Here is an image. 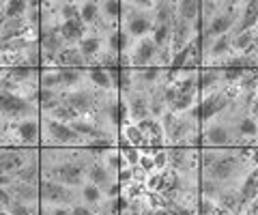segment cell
<instances>
[{
    "mask_svg": "<svg viewBox=\"0 0 258 215\" xmlns=\"http://www.w3.org/2000/svg\"><path fill=\"white\" fill-rule=\"evenodd\" d=\"M203 145L209 149H228L230 145L237 147V136L228 116L220 114L203 123Z\"/></svg>",
    "mask_w": 258,
    "mask_h": 215,
    "instance_id": "cell-1",
    "label": "cell"
},
{
    "mask_svg": "<svg viewBox=\"0 0 258 215\" xmlns=\"http://www.w3.org/2000/svg\"><path fill=\"white\" fill-rule=\"evenodd\" d=\"M39 116V108L35 103H30L24 95L20 93H9V91H0V118L7 121H22V118Z\"/></svg>",
    "mask_w": 258,
    "mask_h": 215,
    "instance_id": "cell-2",
    "label": "cell"
},
{
    "mask_svg": "<svg viewBox=\"0 0 258 215\" xmlns=\"http://www.w3.org/2000/svg\"><path fill=\"white\" fill-rule=\"evenodd\" d=\"M43 136L47 145H56V147H76V145H84L86 140L67 123L54 121L50 116H43Z\"/></svg>",
    "mask_w": 258,
    "mask_h": 215,
    "instance_id": "cell-3",
    "label": "cell"
},
{
    "mask_svg": "<svg viewBox=\"0 0 258 215\" xmlns=\"http://www.w3.org/2000/svg\"><path fill=\"white\" fill-rule=\"evenodd\" d=\"M39 189H41V200L43 206H69V204H76V189L74 187H67L58 181H52V179H43L39 183Z\"/></svg>",
    "mask_w": 258,
    "mask_h": 215,
    "instance_id": "cell-4",
    "label": "cell"
},
{
    "mask_svg": "<svg viewBox=\"0 0 258 215\" xmlns=\"http://www.w3.org/2000/svg\"><path fill=\"white\" fill-rule=\"evenodd\" d=\"M62 101L82 116V114H88V112H93L95 110L97 93L91 91V89H86V86H82V89H76V91H64L62 93Z\"/></svg>",
    "mask_w": 258,
    "mask_h": 215,
    "instance_id": "cell-5",
    "label": "cell"
},
{
    "mask_svg": "<svg viewBox=\"0 0 258 215\" xmlns=\"http://www.w3.org/2000/svg\"><path fill=\"white\" fill-rule=\"evenodd\" d=\"M118 74L116 69H108V67H88V84L95 86V91H103L110 93L114 86H118Z\"/></svg>",
    "mask_w": 258,
    "mask_h": 215,
    "instance_id": "cell-6",
    "label": "cell"
},
{
    "mask_svg": "<svg viewBox=\"0 0 258 215\" xmlns=\"http://www.w3.org/2000/svg\"><path fill=\"white\" fill-rule=\"evenodd\" d=\"M15 138L20 145H37L41 138V125H39V116L22 118L15 123Z\"/></svg>",
    "mask_w": 258,
    "mask_h": 215,
    "instance_id": "cell-7",
    "label": "cell"
},
{
    "mask_svg": "<svg viewBox=\"0 0 258 215\" xmlns=\"http://www.w3.org/2000/svg\"><path fill=\"white\" fill-rule=\"evenodd\" d=\"M43 30H41V52L43 54H52V56H58V52L62 50L64 43L62 37L58 33V24H43Z\"/></svg>",
    "mask_w": 258,
    "mask_h": 215,
    "instance_id": "cell-8",
    "label": "cell"
},
{
    "mask_svg": "<svg viewBox=\"0 0 258 215\" xmlns=\"http://www.w3.org/2000/svg\"><path fill=\"white\" fill-rule=\"evenodd\" d=\"M56 69H58L62 89L76 91V89H82L84 84H88V80H86L88 69H82V67H56Z\"/></svg>",
    "mask_w": 258,
    "mask_h": 215,
    "instance_id": "cell-9",
    "label": "cell"
},
{
    "mask_svg": "<svg viewBox=\"0 0 258 215\" xmlns=\"http://www.w3.org/2000/svg\"><path fill=\"white\" fill-rule=\"evenodd\" d=\"M78 47H80V52H82V56L86 58L88 67H91V60L101 56L103 47H106V37L97 35L95 30H93V33H86L84 35V39L78 43Z\"/></svg>",
    "mask_w": 258,
    "mask_h": 215,
    "instance_id": "cell-10",
    "label": "cell"
},
{
    "mask_svg": "<svg viewBox=\"0 0 258 215\" xmlns=\"http://www.w3.org/2000/svg\"><path fill=\"white\" fill-rule=\"evenodd\" d=\"M86 26L82 20H69V22H60L58 24V33L62 37V41L67 45H74V43H80L86 35Z\"/></svg>",
    "mask_w": 258,
    "mask_h": 215,
    "instance_id": "cell-11",
    "label": "cell"
},
{
    "mask_svg": "<svg viewBox=\"0 0 258 215\" xmlns=\"http://www.w3.org/2000/svg\"><path fill=\"white\" fill-rule=\"evenodd\" d=\"M56 67H82V69H88V62L82 56V52H80L78 45H64L62 50L58 52V56H56Z\"/></svg>",
    "mask_w": 258,
    "mask_h": 215,
    "instance_id": "cell-12",
    "label": "cell"
},
{
    "mask_svg": "<svg viewBox=\"0 0 258 215\" xmlns=\"http://www.w3.org/2000/svg\"><path fill=\"white\" fill-rule=\"evenodd\" d=\"M86 181L93 183V185H97V187H101L103 192H106L112 183H116V181H112V172H110L108 166H101L97 162L86 168Z\"/></svg>",
    "mask_w": 258,
    "mask_h": 215,
    "instance_id": "cell-13",
    "label": "cell"
},
{
    "mask_svg": "<svg viewBox=\"0 0 258 215\" xmlns=\"http://www.w3.org/2000/svg\"><path fill=\"white\" fill-rule=\"evenodd\" d=\"M203 18V3L200 0H181L176 3V20L194 24Z\"/></svg>",
    "mask_w": 258,
    "mask_h": 215,
    "instance_id": "cell-14",
    "label": "cell"
},
{
    "mask_svg": "<svg viewBox=\"0 0 258 215\" xmlns=\"http://www.w3.org/2000/svg\"><path fill=\"white\" fill-rule=\"evenodd\" d=\"M13 200L24 202V204H39V185H28V183H18L15 181L9 187Z\"/></svg>",
    "mask_w": 258,
    "mask_h": 215,
    "instance_id": "cell-15",
    "label": "cell"
},
{
    "mask_svg": "<svg viewBox=\"0 0 258 215\" xmlns=\"http://www.w3.org/2000/svg\"><path fill=\"white\" fill-rule=\"evenodd\" d=\"M80 198H82V202L93 206V209H99V206L106 204V192H103L101 187L93 185V183H84L82 187H80Z\"/></svg>",
    "mask_w": 258,
    "mask_h": 215,
    "instance_id": "cell-16",
    "label": "cell"
},
{
    "mask_svg": "<svg viewBox=\"0 0 258 215\" xmlns=\"http://www.w3.org/2000/svg\"><path fill=\"white\" fill-rule=\"evenodd\" d=\"M80 20L84 22L86 28H91L93 24L99 22L101 20V7H99V3H93V0L80 3Z\"/></svg>",
    "mask_w": 258,
    "mask_h": 215,
    "instance_id": "cell-17",
    "label": "cell"
},
{
    "mask_svg": "<svg viewBox=\"0 0 258 215\" xmlns=\"http://www.w3.org/2000/svg\"><path fill=\"white\" fill-rule=\"evenodd\" d=\"M39 177H41V168H39L37 162H30L26 164L24 168H20L18 172L13 174V179L18 183H28V185H39Z\"/></svg>",
    "mask_w": 258,
    "mask_h": 215,
    "instance_id": "cell-18",
    "label": "cell"
},
{
    "mask_svg": "<svg viewBox=\"0 0 258 215\" xmlns=\"http://www.w3.org/2000/svg\"><path fill=\"white\" fill-rule=\"evenodd\" d=\"M129 145L136 147V149H140V147H149V138H147V133H144L138 125H123V133H120Z\"/></svg>",
    "mask_w": 258,
    "mask_h": 215,
    "instance_id": "cell-19",
    "label": "cell"
},
{
    "mask_svg": "<svg viewBox=\"0 0 258 215\" xmlns=\"http://www.w3.org/2000/svg\"><path fill=\"white\" fill-rule=\"evenodd\" d=\"M39 89H50V91H60L62 84H60V76H58V69L50 67L39 74Z\"/></svg>",
    "mask_w": 258,
    "mask_h": 215,
    "instance_id": "cell-20",
    "label": "cell"
},
{
    "mask_svg": "<svg viewBox=\"0 0 258 215\" xmlns=\"http://www.w3.org/2000/svg\"><path fill=\"white\" fill-rule=\"evenodd\" d=\"M28 9H30V3H24V0H9V3L5 5V20L26 18Z\"/></svg>",
    "mask_w": 258,
    "mask_h": 215,
    "instance_id": "cell-21",
    "label": "cell"
},
{
    "mask_svg": "<svg viewBox=\"0 0 258 215\" xmlns=\"http://www.w3.org/2000/svg\"><path fill=\"white\" fill-rule=\"evenodd\" d=\"M101 7V15L106 20H114V22H120V11H123V3L118 0H106V3H99Z\"/></svg>",
    "mask_w": 258,
    "mask_h": 215,
    "instance_id": "cell-22",
    "label": "cell"
},
{
    "mask_svg": "<svg viewBox=\"0 0 258 215\" xmlns=\"http://www.w3.org/2000/svg\"><path fill=\"white\" fill-rule=\"evenodd\" d=\"M58 18L62 22L80 20V3H58Z\"/></svg>",
    "mask_w": 258,
    "mask_h": 215,
    "instance_id": "cell-23",
    "label": "cell"
},
{
    "mask_svg": "<svg viewBox=\"0 0 258 215\" xmlns=\"http://www.w3.org/2000/svg\"><path fill=\"white\" fill-rule=\"evenodd\" d=\"M123 159L129 164V166H138L140 164V157H142V151L136 149V147H127V149H118Z\"/></svg>",
    "mask_w": 258,
    "mask_h": 215,
    "instance_id": "cell-24",
    "label": "cell"
},
{
    "mask_svg": "<svg viewBox=\"0 0 258 215\" xmlns=\"http://www.w3.org/2000/svg\"><path fill=\"white\" fill-rule=\"evenodd\" d=\"M222 9V3H213V0H207V3H203V24L213 20L217 13H220Z\"/></svg>",
    "mask_w": 258,
    "mask_h": 215,
    "instance_id": "cell-25",
    "label": "cell"
},
{
    "mask_svg": "<svg viewBox=\"0 0 258 215\" xmlns=\"http://www.w3.org/2000/svg\"><path fill=\"white\" fill-rule=\"evenodd\" d=\"M153 162H155V170L161 172L168 168V151L164 149H155L153 151Z\"/></svg>",
    "mask_w": 258,
    "mask_h": 215,
    "instance_id": "cell-26",
    "label": "cell"
},
{
    "mask_svg": "<svg viewBox=\"0 0 258 215\" xmlns=\"http://www.w3.org/2000/svg\"><path fill=\"white\" fill-rule=\"evenodd\" d=\"M41 215H71V206H43Z\"/></svg>",
    "mask_w": 258,
    "mask_h": 215,
    "instance_id": "cell-27",
    "label": "cell"
},
{
    "mask_svg": "<svg viewBox=\"0 0 258 215\" xmlns=\"http://www.w3.org/2000/svg\"><path fill=\"white\" fill-rule=\"evenodd\" d=\"M71 215H95V209L93 206H88V204H71Z\"/></svg>",
    "mask_w": 258,
    "mask_h": 215,
    "instance_id": "cell-28",
    "label": "cell"
},
{
    "mask_svg": "<svg viewBox=\"0 0 258 215\" xmlns=\"http://www.w3.org/2000/svg\"><path fill=\"white\" fill-rule=\"evenodd\" d=\"M13 202V196L9 192V187H0V209H9Z\"/></svg>",
    "mask_w": 258,
    "mask_h": 215,
    "instance_id": "cell-29",
    "label": "cell"
},
{
    "mask_svg": "<svg viewBox=\"0 0 258 215\" xmlns=\"http://www.w3.org/2000/svg\"><path fill=\"white\" fill-rule=\"evenodd\" d=\"M15 183L13 174H0V187H11Z\"/></svg>",
    "mask_w": 258,
    "mask_h": 215,
    "instance_id": "cell-30",
    "label": "cell"
},
{
    "mask_svg": "<svg viewBox=\"0 0 258 215\" xmlns=\"http://www.w3.org/2000/svg\"><path fill=\"white\" fill-rule=\"evenodd\" d=\"M0 215H11L9 209H0Z\"/></svg>",
    "mask_w": 258,
    "mask_h": 215,
    "instance_id": "cell-31",
    "label": "cell"
},
{
    "mask_svg": "<svg viewBox=\"0 0 258 215\" xmlns=\"http://www.w3.org/2000/svg\"><path fill=\"white\" fill-rule=\"evenodd\" d=\"M0 133H3V121H0Z\"/></svg>",
    "mask_w": 258,
    "mask_h": 215,
    "instance_id": "cell-32",
    "label": "cell"
},
{
    "mask_svg": "<svg viewBox=\"0 0 258 215\" xmlns=\"http://www.w3.org/2000/svg\"><path fill=\"white\" fill-rule=\"evenodd\" d=\"M0 82H3V78H0Z\"/></svg>",
    "mask_w": 258,
    "mask_h": 215,
    "instance_id": "cell-33",
    "label": "cell"
}]
</instances>
